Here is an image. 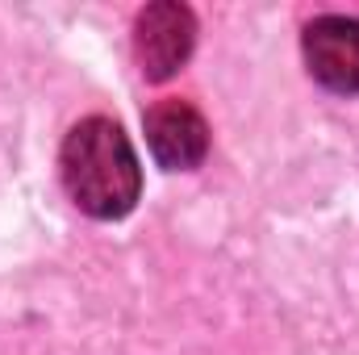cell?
I'll use <instances>...</instances> for the list:
<instances>
[{"instance_id":"cell-1","label":"cell","mask_w":359,"mask_h":355,"mask_svg":"<svg viewBox=\"0 0 359 355\" xmlns=\"http://www.w3.org/2000/svg\"><path fill=\"white\" fill-rule=\"evenodd\" d=\"M59 172L72 201L100 222H117L138 205L142 163L130 147L126 130L113 117H84L63 138Z\"/></svg>"},{"instance_id":"cell-2","label":"cell","mask_w":359,"mask_h":355,"mask_svg":"<svg viewBox=\"0 0 359 355\" xmlns=\"http://www.w3.org/2000/svg\"><path fill=\"white\" fill-rule=\"evenodd\" d=\"M305 63L322 88L339 96L359 92V17H318L305 29Z\"/></svg>"},{"instance_id":"cell-3","label":"cell","mask_w":359,"mask_h":355,"mask_svg":"<svg viewBox=\"0 0 359 355\" xmlns=\"http://www.w3.org/2000/svg\"><path fill=\"white\" fill-rule=\"evenodd\" d=\"M192 38H196V21L184 4H151L138 13L134 25V51L142 63L147 80H168L176 76V67L192 55Z\"/></svg>"},{"instance_id":"cell-4","label":"cell","mask_w":359,"mask_h":355,"mask_svg":"<svg viewBox=\"0 0 359 355\" xmlns=\"http://www.w3.org/2000/svg\"><path fill=\"white\" fill-rule=\"evenodd\" d=\"M147 142H151V155L168 172H188L209 151V126L192 105L163 100L147 113Z\"/></svg>"}]
</instances>
